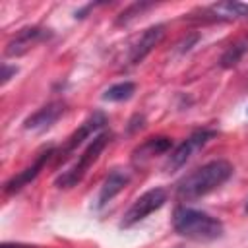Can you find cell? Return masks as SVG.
<instances>
[{
  "mask_svg": "<svg viewBox=\"0 0 248 248\" xmlns=\"http://www.w3.org/2000/svg\"><path fill=\"white\" fill-rule=\"evenodd\" d=\"M209 12L217 19H234V17L248 16V6L240 4V2H221V4H213L209 8Z\"/></svg>",
  "mask_w": 248,
  "mask_h": 248,
  "instance_id": "obj_13",
  "label": "cell"
},
{
  "mask_svg": "<svg viewBox=\"0 0 248 248\" xmlns=\"http://www.w3.org/2000/svg\"><path fill=\"white\" fill-rule=\"evenodd\" d=\"M172 147V140L170 138H165V136H153V138H147L143 143H140L134 153H132V159L134 163H145L149 161L151 157H157V155H163L167 153L169 149Z\"/></svg>",
  "mask_w": 248,
  "mask_h": 248,
  "instance_id": "obj_12",
  "label": "cell"
},
{
  "mask_svg": "<svg viewBox=\"0 0 248 248\" xmlns=\"http://www.w3.org/2000/svg\"><path fill=\"white\" fill-rule=\"evenodd\" d=\"M153 4L151 2H136V4H132V6H128L118 17H116V23L118 25H122V23H128L132 17H136V16H140L143 10H149Z\"/></svg>",
  "mask_w": 248,
  "mask_h": 248,
  "instance_id": "obj_15",
  "label": "cell"
},
{
  "mask_svg": "<svg viewBox=\"0 0 248 248\" xmlns=\"http://www.w3.org/2000/svg\"><path fill=\"white\" fill-rule=\"evenodd\" d=\"M128 182H130V172H126L122 169H112L101 184V190H99V196H97V207L99 209L105 207L116 194L122 192V188Z\"/></svg>",
  "mask_w": 248,
  "mask_h": 248,
  "instance_id": "obj_11",
  "label": "cell"
},
{
  "mask_svg": "<svg viewBox=\"0 0 248 248\" xmlns=\"http://www.w3.org/2000/svg\"><path fill=\"white\" fill-rule=\"evenodd\" d=\"M136 91V83L134 81H120V83H114L110 85L105 93H103V99L105 101H126L134 95Z\"/></svg>",
  "mask_w": 248,
  "mask_h": 248,
  "instance_id": "obj_14",
  "label": "cell"
},
{
  "mask_svg": "<svg viewBox=\"0 0 248 248\" xmlns=\"http://www.w3.org/2000/svg\"><path fill=\"white\" fill-rule=\"evenodd\" d=\"M105 124H107V114L105 112H101V110H95L70 138H68V141L64 143V147L60 149V153H58V159L60 161H64L70 153H74L85 140H89V138H95L97 136V132L99 130H103L105 128Z\"/></svg>",
  "mask_w": 248,
  "mask_h": 248,
  "instance_id": "obj_6",
  "label": "cell"
},
{
  "mask_svg": "<svg viewBox=\"0 0 248 248\" xmlns=\"http://www.w3.org/2000/svg\"><path fill=\"white\" fill-rule=\"evenodd\" d=\"M232 165L225 159H215L209 161L184 178L178 180L176 184V196L180 200H196L202 198L213 190H217L221 184H225L232 176Z\"/></svg>",
  "mask_w": 248,
  "mask_h": 248,
  "instance_id": "obj_1",
  "label": "cell"
},
{
  "mask_svg": "<svg viewBox=\"0 0 248 248\" xmlns=\"http://www.w3.org/2000/svg\"><path fill=\"white\" fill-rule=\"evenodd\" d=\"M52 155H56L54 145H48L46 149H43V151L37 155V159H35L29 167H25L21 172L14 174V176L4 184V192H6V194H16V192H19L23 186H27L31 180H35V178L39 176V172L43 170V167L52 159Z\"/></svg>",
  "mask_w": 248,
  "mask_h": 248,
  "instance_id": "obj_8",
  "label": "cell"
},
{
  "mask_svg": "<svg viewBox=\"0 0 248 248\" xmlns=\"http://www.w3.org/2000/svg\"><path fill=\"white\" fill-rule=\"evenodd\" d=\"M163 37H165V25H163V23H157V25L147 27V29L134 41V45L130 46V50H128V64H130V66L140 64V62L161 43Z\"/></svg>",
  "mask_w": 248,
  "mask_h": 248,
  "instance_id": "obj_9",
  "label": "cell"
},
{
  "mask_svg": "<svg viewBox=\"0 0 248 248\" xmlns=\"http://www.w3.org/2000/svg\"><path fill=\"white\" fill-rule=\"evenodd\" d=\"M246 52V46L244 45H232L223 56H221V66L223 68H231V66H236L242 58V54Z\"/></svg>",
  "mask_w": 248,
  "mask_h": 248,
  "instance_id": "obj_16",
  "label": "cell"
},
{
  "mask_svg": "<svg viewBox=\"0 0 248 248\" xmlns=\"http://www.w3.org/2000/svg\"><path fill=\"white\" fill-rule=\"evenodd\" d=\"M16 74H17V68H16V66H10L8 62H4V64H2V76H0V78H2V85H6V83L10 81V78L16 76Z\"/></svg>",
  "mask_w": 248,
  "mask_h": 248,
  "instance_id": "obj_17",
  "label": "cell"
},
{
  "mask_svg": "<svg viewBox=\"0 0 248 248\" xmlns=\"http://www.w3.org/2000/svg\"><path fill=\"white\" fill-rule=\"evenodd\" d=\"M246 211H248V203H246Z\"/></svg>",
  "mask_w": 248,
  "mask_h": 248,
  "instance_id": "obj_19",
  "label": "cell"
},
{
  "mask_svg": "<svg viewBox=\"0 0 248 248\" xmlns=\"http://www.w3.org/2000/svg\"><path fill=\"white\" fill-rule=\"evenodd\" d=\"M165 202H167V190L161 188V186L143 192V194L128 207V211L124 213V217H122V221H120V227H122V229L134 227L136 223L143 221L147 215H151L153 211H157L159 207H163Z\"/></svg>",
  "mask_w": 248,
  "mask_h": 248,
  "instance_id": "obj_5",
  "label": "cell"
},
{
  "mask_svg": "<svg viewBox=\"0 0 248 248\" xmlns=\"http://www.w3.org/2000/svg\"><path fill=\"white\" fill-rule=\"evenodd\" d=\"M0 248H27V246H21V244H8V242H4Z\"/></svg>",
  "mask_w": 248,
  "mask_h": 248,
  "instance_id": "obj_18",
  "label": "cell"
},
{
  "mask_svg": "<svg viewBox=\"0 0 248 248\" xmlns=\"http://www.w3.org/2000/svg\"><path fill=\"white\" fill-rule=\"evenodd\" d=\"M172 227L180 236L196 242H211L223 236V223L217 217L184 205L174 209Z\"/></svg>",
  "mask_w": 248,
  "mask_h": 248,
  "instance_id": "obj_2",
  "label": "cell"
},
{
  "mask_svg": "<svg viewBox=\"0 0 248 248\" xmlns=\"http://www.w3.org/2000/svg\"><path fill=\"white\" fill-rule=\"evenodd\" d=\"M110 138H112V136H110L108 132H101V134H97V136L87 143V147H85L83 153L78 157V161H76L70 169L62 170V172L56 176L54 184H56L58 188L70 190V188H74L78 182H81V178L85 176V172L89 170V167L99 159V155L103 153V149L108 145Z\"/></svg>",
  "mask_w": 248,
  "mask_h": 248,
  "instance_id": "obj_3",
  "label": "cell"
},
{
  "mask_svg": "<svg viewBox=\"0 0 248 248\" xmlns=\"http://www.w3.org/2000/svg\"><path fill=\"white\" fill-rule=\"evenodd\" d=\"M215 136H217V130H211V128H200V130L192 132L180 145H176V147L170 151L165 169H167L169 172L178 170V169L184 167L198 151H202Z\"/></svg>",
  "mask_w": 248,
  "mask_h": 248,
  "instance_id": "obj_4",
  "label": "cell"
},
{
  "mask_svg": "<svg viewBox=\"0 0 248 248\" xmlns=\"http://www.w3.org/2000/svg\"><path fill=\"white\" fill-rule=\"evenodd\" d=\"M66 110V103L56 99V101H50L46 103L45 107H41L37 112H33L31 116L25 118L23 122V128L25 130H33V132H45L48 130Z\"/></svg>",
  "mask_w": 248,
  "mask_h": 248,
  "instance_id": "obj_10",
  "label": "cell"
},
{
  "mask_svg": "<svg viewBox=\"0 0 248 248\" xmlns=\"http://www.w3.org/2000/svg\"><path fill=\"white\" fill-rule=\"evenodd\" d=\"M50 29H45V27H39V25H33V27H25L21 31H17L6 45L4 48V54L6 56H21L25 54L27 50H31L33 46H37L39 43L46 41L50 37Z\"/></svg>",
  "mask_w": 248,
  "mask_h": 248,
  "instance_id": "obj_7",
  "label": "cell"
}]
</instances>
